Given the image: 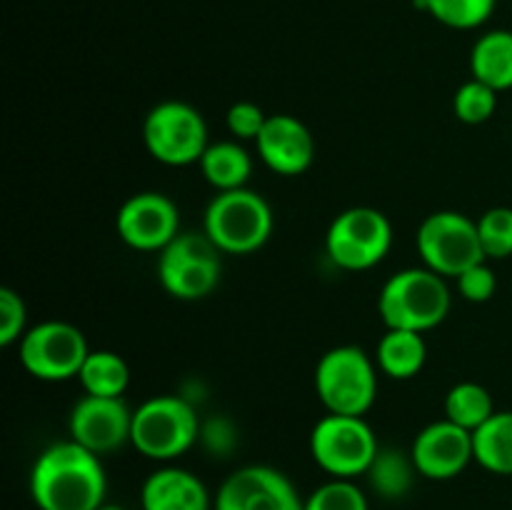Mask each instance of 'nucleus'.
I'll use <instances>...</instances> for the list:
<instances>
[{"label":"nucleus","instance_id":"f257e3e1","mask_svg":"<svg viewBox=\"0 0 512 510\" xmlns=\"http://www.w3.org/2000/svg\"><path fill=\"white\" fill-rule=\"evenodd\" d=\"M28 488L38 510H98L108 495V475L100 455L68 438L35 458Z\"/></svg>","mask_w":512,"mask_h":510},{"label":"nucleus","instance_id":"f03ea898","mask_svg":"<svg viewBox=\"0 0 512 510\" xmlns=\"http://www.w3.org/2000/svg\"><path fill=\"white\" fill-rule=\"evenodd\" d=\"M450 288L430 268H405L385 280L378 295V313L385 328L428 333L450 313Z\"/></svg>","mask_w":512,"mask_h":510},{"label":"nucleus","instance_id":"7ed1b4c3","mask_svg":"<svg viewBox=\"0 0 512 510\" xmlns=\"http://www.w3.org/2000/svg\"><path fill=\"white\" fill-rule=\"evenodd\" d=\"M273 208L250 188L225 190L208 203L203 233L223 255H250L273 235Z\"/></svg>","mask_w":512,"mask_h":510},{"label":"nucleus","instance_id":"20e7f679","mask_svg":"<svg viewBox=\"0 0 512 510\" xmlns=\"http://www.w3.org/2000/svg\"><path fill=\"white\" fill-rule=\"evenodd\" d=\"M200 418L183 395H155L133 410L130 445L140 455L170 463L200 440Z\"/></svg>","mask_w":512,"mask_h":510},{"label":"nucleus","instance_id":"39448f33","mask_svg":"<svg viewBox=\"0 0 512 510\" xmlns=\"http://www.w3.org/2000/svg\"><path fill=\"white\" fill-rule=\"evenodd\" d=\"M315 393L328 413L363 418L378 395V363L358 345H338L315 365Z\"/></svg>","mask_w":512,"mask_h":510},{"label":"nucleus","instance_id":"423d86ee","mask_svg":"<svg viewBox=\"0 0 512 510\" xmlns=\"http://www.w3.org/2000/svg\"><path fill=\"white\" fill-rule=\"evenodd\" d=\"M378 450V435L358 415L328 413L310 430V455L330 478L355 480L365 475Z\"/></svg>","mask_w":512,"mask_h":510},{"label":"nucleus","instance_id":"0eeeda50","mask_svg":"<svg viewBox=\"0 0 512 510\" xmlns=\"http://www.w3.org/2000/svg\"><path fill=\"white\" fill-rule=\"evenodd\" d=\"M223 253L198 230H180L158 255V280L175 300H203L218 288Z\"/></svg>","mask_w":512,"mask_h":510},{"label":"nucleus","instance_id":"6e6552de","mask_svg":"<svg viewBox=\"0 0 512 510\" xmlns=\"http://www.w3.org/2000/svg\"><path fill=\"white\" fill-rule=\"evenodd\" d=\"M393 225L388 215L370 205H355L335 215L325 233V253L340 270L363 273L388 258Z\"/></svg>","mask_w":512,"mask_h":510},{"label":"nucleus","instance_id":"1a4fd4ad","mask_svg":"<svg viewBox=\"0 0 512 510\" xmlns=\"http://www.w3.org/2000/svg\"><path fill=\"white\" fill-rule=\"evenodd\" d=\"M143 145L150 158L170 168L200 163L210 145L208 123L190 103L163 100L145 115Z\"/></svg>","mask_w":512,"mask_h":510},{"label":"nucleus","instance_id":"9d476101","mask_svg":"<svg viewBox=\"0 0 512 510\" xmlns=\"http://www.w3.org/2000/svg\"><path fill=\"white\" fill-rule=\"evenodd\" d=\"M415 245L425 268L443 278H458L475 263H483L485 253L480 245L478 220L458 210H438L420 223Z\"/></svg>","mask_w":512,"mask_h":510},{"label":"nucleus","instance_id":"9b49d317","mask_svg":"<svg viewBox=\"0 0 512 510\" xmlns=\"http://www.w3.org/2000/svg\"><path fill=\"white\" fill-rule=\"evenodd\" d=\"M20 365L33 378L63 383L78 378L90 348L83 330L65 320H43L20 338Z\"/></svg>","mask_w":512,"mask_h":510},{"label":"nucleus","instance_id":"f8f14e48","mask_svg":"<svg viewBox=\"0 0 512 510\" xmlns=\"http://www.w3.org/2000/svg\"><path fill=\"white\" fill-rule=\"evenodd\" d=\"M303 505L293 480L273 465H243L213 495V510H303Z\"/></svg>","mask_w":512,"mask_h":510},{"label":"nucleus","instance_id":"ddd939ff","mask_svg":"<svg viewBox=\"0 0 512 510\" xmlns=\"http://www.w3.org/2000/svg\"><path fill=\"white\" fill-rule=\"evenodd\" d=\"M115 230L128 248L160 253L180 233L178 205L158 190L135 193L118 208Z\"/></svg>","mask_w":512,"mask_h":510},{"label":"nucleus","instance_id":"4468645a","mask_svg":"<svg viewBox=\"0 0 512 510\" xmlns=\"http://www.w3.org/2000/svg\"><path fill=\"white\" fill-rule=\"evenodd\" d=\"M133 410L123 398H98L83 395L73 405L68 418L70 440L80 443L95 455H108L130 443Z\"/></svg>","mask_w":512,"mask_h":510},{"label":"nucleus","instance_id":"2eb2a0df","mask_svg":"<svg viewBox=\"0 0 512 510\" xmlns=\"http://www.w3.org/2000/svg\"><path fill=\"white\" fill-rule=\"evenodd\" d=\"M418 473L428 480H453L475 460L473 433L448 418L425 425L410 445Z\"/></svg>","mask_w":512,"mask_h":510},{"label":"nucleus","instance_id":"dca6fc26","mask_svg":"<svg viewBox=\"0 0 512 510\" xmlns=\"http://www.w3.org/2000/svg\"><path fill=\"white\" fill-rule=\"evenodd\" d=\"M255 148H258L260 160L275 175H285V178L305 173L315 158L313 133L303 120L288 113L268 115V123L260 130Z\"/></svg>","mask_w":512,"mask_h":510},{"label":"nucleus","instance_id":"f3484780","mask_svg":"<svg viewBox=\"0 0 512 510\" xmlns=\"http://www.w3.org/2000/svg\"><path fill=\"white\" fill-rule=\"evenodd\" d=\"M140 505L143 510H213V498L195 473L163 465L145 478Z\"/></svg>","mask_w":512,"mask_h":510},{"label":"nucleus","instance_id":"a211bd4d","mask_svg":"<svg viewBox=\"0 0 512 510\" xmlns=\"http://www.w3.org/2000/svg\"><path fill=\"white\" fill-rule=\"evenodd\" d=\"M428 360V345L423 333L415 330L388 328L375 348V363L380 373L393 380H410L425 368Z\"/></svg>","mask_w":512,"mask_h":510},{"label":"nucleus","instance_id":"6ab92c4d","mask_svg":"<svg viewBox=\"0 0 512 510\" xmlns=\"http://www.w3.org/2000/svg\"><path fill=\"white\" fill-rule=\"evenodd\" d=\"M470 75L498 93L512 88V30H488L475 40Z\"/></svg>","mask_w":512,"mask_h":510},{"label":"nucleus","instance_id":"aec40b11","mask_svg":"<svg viewBox=\"0 0 512 510\" xmlns=\"http://www.w3.org/2000/svg\"><path fill=\"white\" fill-rule=\"evenodd\" d=\"M198 165L203 178L208 180L218 193L248 188V180L250 175H253V158H250L248 150L240 145V140L210 143Z\"/></svg>","mask_w":512,"mask_h":510},{"label":"nucleus","instance_id":"412c9836","mask_svg":"<svg viewBox=\"0 0 512 510\" xmlns=\"http://www.w3.org/2000/svg\"><path fill=\"white\" fill-rule=\"evenodd\" d=\"M475 463L493 475H512V410H495L473 433Z\"/></svg>","mask_w":512,"mask_h":510},{"label":"nucleus","instance_id":"4be33fe9","mask_svg":"<svg viewBox=\"0 0 512 510\" xmlns=\"http://www.w3.org/2000/svg\"><path fill=\"white\" fill-rule=\"evenodd\" d=\"M415 475L420 473L413 463V455L398 448H380L365 478L375 495L383 500H400L410 493Z\"/></svg>","mask_w":512,"mask_h":510},{"label":"nucleus","instance_id":"5701e85b","mask_svg":"<svg viewBox=\"0 0 512 510\" xmlns=\"http://www.w3.org/2000/svg\"><path fill=\"white\" fill-rule=\"evenodd\" d=\"M85 395L98 398H123L130 385V368L123 355L113 350H90L78 373Z\"/></svg>","mask_w":512,"mask_h":510},{"label":"nucleus","instance_id":"b1692460","mask_svg":"<svg viewBox=\"0 0 512 510\" xmlns=\"http://www.w3.org/2000/svg\"><path fill=\"white\" fill-rule=\"evenodd\" d=\"M493 413V395L488 393L485 385L473 383V380L455 383L445 395V418L470 433H475L485 420H490Z\"/></svg>","mask_w":512,"mask_h":510},{"label":"nucleus","instance_id":"393cba45","mask_svg":"<svg viewBox=\"0 0 512 510\" xmlns=\"http://www.w3.org/2000/svg\"><path fill=\"white\" fill-rule=\"evenodd\" d=\"M413 3L445 28L475 30L493 18L498 0H413Z\"/></svg>","mask_w":512,"mask_h":510},{"label":"nucleus","instance_id":"a878e982","mask_svg":"<svg viewBox=\"0 0 512 510\" xmlns=\"http://www.w3.org/2000/svg\"><path fill=\"white\" fill-rule=\"evenodd\" d=\"M498 95V90H493L490 85L470 78L468 83L460 85L453 95L455 118L465 125L488 123L495 115V108H498Z\"/></svg>","mask_w":512,"mask_h":510},{"label":"nucleus","instance_id":"bb28decb","mask_svg":"<svg viewBox=\"0 0 512 510\" xmlns=\"http://www.w3.org/2000/svg\"><path fill=\"white\" fill-rule=\"evenodd\" d=\"M303 510H370V503L355 480L330 478L305 498Z\"/></svg>","mask_w":512,"mask_h":510},{"label":"nucleus","instance_id":"cd10ccee","mask_svg":"<svg viewBox=\"0 0 512 510\" xmlns=\"http://www.w3.org/2000/svg\"><path fill=\"white\" fill-rule=\"evenodd\" d=\"M478 235L488 260H503L512 255V208L498 205L478 218Z\"/></svg>","mask_w":512,"mask_h":510},{"label":"nucleus","instance_id":"c85d7f7f","mask_svg":"<svg viewBox=\"0 0 512 510\" xmlns=\"http://www.w3.org/2000/svg\"><path fill=\"white\" fill-rule=\"evenodd\" d=\"M25 323H28V308L20 293L10 288H0V345L10 348L20 343L25 335Z\"/></svg>","mask_w":512,"mask_h":510},{"label":"nucleus","instance_id":"c756f323","mask_svg":"<svg viewBox=\"0 0 512 510\" xmlns=\"http://www.w3.org/2000/svg\"><path fill=\"white\" fill-rule=\"evenodd\" d=\"M225 123L235 140H258L260 130L268 123V113L253 100H238L228 108Z\"/></svg>","mask_w":512,"mask_h":510},{"label":"nucleus","instance_id":"7c9ffc66","mask_svg":"<svg viewBox=\"0 0 512 510\" xmlns=\"http://www.w3.org/2000/svg\"><path fill=\"white\" fill-rule=\"evenodd\" d=\"M458 290L468 303H488L490 298L498 290V278H495V270L488 263H475L473 268H468L465 273H460L458 278Z\"/></svg>","mask_w":512,"mask_h":510},{"label":"nucleus","instance_id":"2f4dec72","mask_svg":"<svg viewBox=\"0 0 512 510\" xmlns=\"http://www.w3.org/2000/svg\"><path fill=\"white\" fill-rule=\"evenodd\" d=\"M200 440H203L208 450H213V453L218 455H225L230 453V448H233L235 433L225 420H213V423H205L203 428H200Z\"/></svg>","mask_w":512,"mask_h":510},{"label":"nucleus","instance_id":"473e14b6","mask_svg":"<svg viewBox=\"0 0 512 510\" xmlns=\"http://www.w3.org/2000/svg\"><path fill=\"white\" fill-rule=\"evenodd\" d=\"M98 510H125V508H120V505H115V503H108V500H105V503L100 505Z\"/></svg>","mask_w":512,"mask_h":510}]
</instances>
